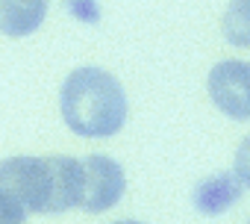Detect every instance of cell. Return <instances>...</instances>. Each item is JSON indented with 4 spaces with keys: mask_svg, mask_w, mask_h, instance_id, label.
I'll return each instance as SVG.
<instances>
[{
    "mask_svg": "<svg viewBox=\"0 0 250 224\" xmlns=\"http://www.w3.org/2000/svg\"><path fill=\"white\" fill-rule=\"evenodd\" d=\"M65 124L85 139L115 136L127 121V94L121 83L103 68H77L59 91Z\"/></svg>",
    "mask_w": 250,
    "mask_h": 224,
    "instance_id": "cell-1",
    "label": "cell"
},
{
    "mask_svg": "<svg viewBox=\"0 0 250 224\" xmlns=\"http://www.w3.org/2000/svg\"><path fill=\"white\" fill-rule=\"evenodd\" d=\"M0 203L21 215H50V157H9L0 162Z\"/></svg>",
    "mask_w": 250,
    "mask_h": 224,
    "instance_id": "cell-2",
    "label": "cell"
},
{
    "mask_svg": "<svg viewBox=\"0 0 250 224\" xmlns=\"http://www.w3.org/2000/svg\"><path fill=\"white\" fill-rule=\"evenodd\" d=\"M83 168V189H80V203L85 212H106L112 209L121 195H124V168L112 159V157H85L80 162Z\"/></svg>",
    "mask_w": 250,
    "mask_h": 224,
    "instance_id": "cell-3",
    "label": "cell"
},
{
    "mask_svg": "<svg viewBox=\"0 0 250 224\" xmlns=\"http://www.w3.org/2000/svg\"><path fill=\"white\" fill-rule=\"evenodd\" d=\"M212 103L235 121H250V62H218L209 74Z\"/></svg>",
    "mask_w": 250,
    "mask_h": 224,
    "instance_id": "cell-4",
    "label": "cell"
},
{
    "mask_svg": "<svg viewBox=\"0 0 250 224\" xmlns=\"http://www.w3.org/2000/svg\"><path fill=\"white\" fill-rule=\"evenodd\" d=\"M83 168L71 157H50V215L80 203Z\"/></svg>",
    "mask_w": 250,
    "mask_h": 224,
    "instance_id": "cell-5",
    "label": "cell"
},
{
    "mask_svg": "<svg viewBox=\"0 0 250 224\" xmlns=\"http://www.w3.org/2000/svg\"><path fill=\"white\" fill-rule=\"evenodd\" d=\"M47 15V0H0V33L9 39L30 36Z\"/></svg>",
    "mask_w": 250,
    "mask_h": 224,
    "instance_id": "cell-6",
    "label": "cell"
},
{
    "mask_svg": "<svg viewBox=\"0 0 250 224\" xmlns=\"http://www.w3.org/2000/svg\"><path fill=\"white\" fill-rule=\"evenodd\" d=\"M238 198V177L235 174H212L194 189V206L203 215H221L227 212Z\"/></svg>",
    "mask_w": 250,
    "mask_h": 224,
    "instance_id": "cell-7",
    "label": "cell"
},
{
    "mask_svg": "<svg viewBox=\"0 0 250 224\" xmlns=\"http://www.w3.org/2000/svg\"><path fill=\"white\" fill-rule=\"evenodd\" d=\"M221 30H224L229 45L250 47V0H232L224 12Z\"/></svg>",
    "mask_w": 250,
    "mask_h": 224,
    "instance_id": "cell-8",
    "label": "cell"
},
{
    "mask_svg": "<svg viewBox=\"0 0 250 224\" xmlns=\"http://www.w3.org/2000/svg\"><path fill=\"white\" fill-rule=\"evenodd\" d=\"M235 177H238V183H244L247 189H250V136L238 145V151H235V171H232Z\"/></svg>",
    "mask_w": 250,
    "mask_h": 224,
    "instance_id": "cell-9",
    "label": "cell"
},
{
    "mask_svg": "<svg viewBox=\"0 0 250 224\" xmlns=\"http://www.w3.org/2000/svg\"><path fill=\"white\" fill-rule=\"evenodd\" d=\"M24 218H27V215H21L18 209L0 203V224H24Z\"/></svg>",
    "mask_w": 250,
    "mask_h": 224,
    "instance_id": "cell-10",
    "label": "cell"
},
{
    "mask_svg": "<svg viewBox=\"0 0 250 224\" xmlns=\"http://www.w3.org/2000/svg\"><path fill=\"white\" fill-rule=\"evenodd\" d=\"M112 224H142V221H133V218H124V221H112Z\"/></svg>",
    "mask_w": 250,
    "mask_h": 224,
    "instance_id": "cell-11",
    "label": "cell"
},
{
    "mask_svg": "<svg viewBox=\"0 0 250 224\" xmlns=\"http://www.w3.org/2000/svg\"><path fill=\"white\" fill-rule=\"evenodd\" d=\"M247 224H250V221H247Z\"/></svg>",
    "mask_w": 250,
    "mask_h": 224,
    "instance_id": "cell-12",
    "label": "cell"
}]
</instances>
